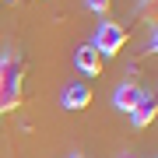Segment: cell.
<instances>
[{"label": "cell", "mask_w": 158, "mask_h": 158, "mask_svg": "<svg viewBox=\"0 0 158 158\" xmlns=\"http://www.w3.org/2000/svg\"><path fill=\"white\" fill-rule=\"evenodd\" d=\"M25 91V63L18 53H4L0 56V113H11L21 106Z\"/></svg>", "instance_id": "6da1fadb"}, {"label": "cell", "mask_w": 158, "mask_h": 158, "mask_svg": "<svg viewBox=\"0 0 158 158\" xmlns=\"http://www.w3.org/2000/svg\"><path fill=\"white\" fill-rule=\"evenodd\" d=\"M123 42H127V28H123V25H116V21H102L91 46H95L98 56H116V53L123 49Z\"/></svg>", "instance_id": "7a4b0ae2"}, {"label": "cell", "mask_w": 158, "mask_h": 158, "mask_svg": "<svg viewBox=\"0 0 158 158\" xmlns=\"http://www.w3.org/2000/svg\"><path fill=\"white\" fill-rule=\"evenodd\" d=\"M155 116H158V98L155 95H141V102L130 109V123H134L137 130H144Z\"/></svg>", "instance_id": "3957f363"}, {"label": "cell", "mask_w": 158, "mask_h": 158, "mask_svg": "<svg viewBox=\"0 0 158 158\" xmlns=\"http://www.w3.org/2000/svg\"><path fill=\"white\" fill-rule=\"evenodd\" d=\"M88 102H91V88L85 81H77L63 91V109H88Z\"/></svg>", "instance_id": "277c9868"}, {"label": "cell", "mask_w": 158, "mask_h": 158, "mask_svg": "<svg viewBox=\"0 0 158 158\" xmlns=\"http://www.w3.org/2000/svg\"><path fill=\"white\" fill-rule=\"evenodd\" d=\"M74 60H77V67L85 70V74H91V77L102 70V56L95 53V46H91V42H88V46H81V49L74 53Z\"/></svg>", "instance_id": "5b68a950"}, {"label": "cell", "mask_w": 158, "mask_h": 158, "mask_svg": "<svg viewBox=\"0 0 158 158\" xmlns=\"http://www.w3.org/2000/svg\"><path fill=\"white\" fill-rule=\"evenodd\" d=\"M141 95H144V91L137 88V85H119V88L113 91V106H116V109H127V113H130V109L141 102Z\"/></svg>", "instance_id": "8992f818"}, {"label": "cell", "mask_w": 158, "mask_h": 158, "mask_svg": "<svg viewBox=\"0 0 158 158\" xmlns=\"http://www.w3.org/2000/svg\"><path fill=\"white\" fill-rule=\"evenodd\" d=\"M109 4H113V0H88V7H91L95 14H106V11H109Z\"/></svg>", "instance_id": "52a82bcc"}, {"label": "cell", "mask_w": 158, "mask_h": 158, "mask_svg": "<svg viewBox=\"0 0 158 158\" xmlns=\"http://www.w3.org/2000/svg\"><path fill=\"white\" fill-rule=\"evenodd\" d=\"M70 158H81V155H70Z\"/></svg>", "instance_id": "ba28073f"}, {"label": "cell", "mask_w": 158, "mask_h": 158, "mask_svg": "<svg viewBox=\"0 0 158 158\" xmlns=\"http://www.w3.org/2000/svg\"><path fill=\"white\" fill-rule=\"evenodd\" d=\"M144 4H151V0H144Z\"/></svg>", "instance_id": "9c48e42d"}]
</instances>
